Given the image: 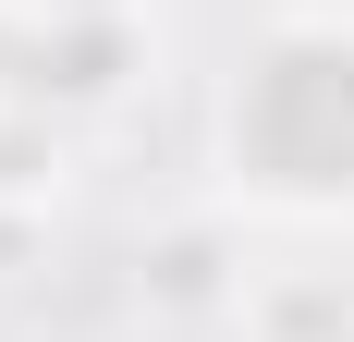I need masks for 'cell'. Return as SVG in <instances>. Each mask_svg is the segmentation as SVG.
I'll return each mask as SVG.
<instances>
[{"label": "cell", "mask_w": 354, "mask_h": 342, "mask_svg": "<svg viewBox=\"0 0 354 342\" xmlns=\"http://www.w3.org/2000/svg\"><path fill=\"white\" fill-rule=\"evenodd\" d=\"M232 196L281 220H354V12H293L245 49L220 98Z\"/></svg>", "instance_id": "cell-1"}]
</instances>
